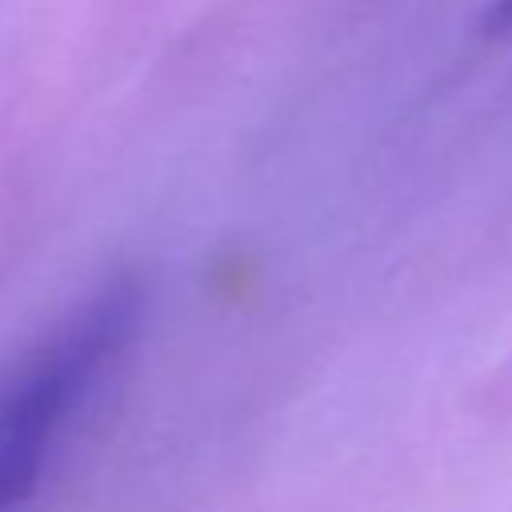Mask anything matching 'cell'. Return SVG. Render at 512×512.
I'll return each instance as SVG.
<instances>
[{"label":"cell","instance_id":"cell-1","mask_svg":"<svg viewBox=\"0 0 512 512\" xmlns=\"http://www.w3.org/2000/svg\"><path fill=\"white\" fill-rule=\"evenodd\" d=\"M140 288L104 284L48 340H40L0 384V512H12L40 480L72 408L88 396L108 356L132 332Z\"/></svg>","mask_w":512,"mask_h":512},{"label":"cell","instance_id":"cell-2","mask_svg":"<svg viewBox=\"0 0 512 512\" xmlns=\"http://www.w3.org/2000/svg\"><path fill=\"white\" fill-rule=\"evenodd\" d=\"M480 32L484 36H512V0H488V8L480 12Z\"/></svg>","mask_w":512,"mask_h":512}]
</instances>
